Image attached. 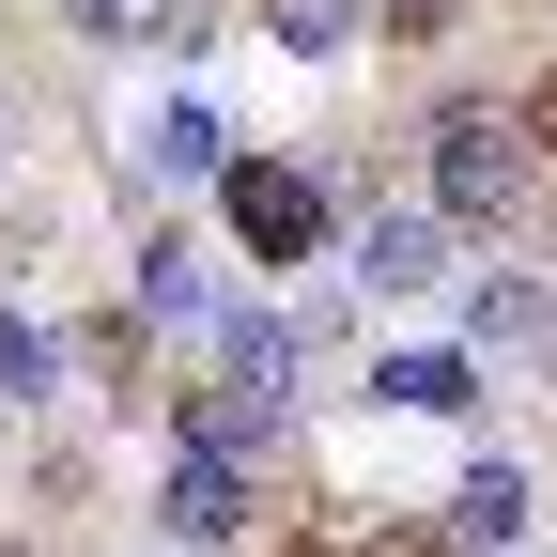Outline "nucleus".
I'll use <instances>...</instances> for the list:
<instances>
[{
	"mask_svg": "<svg viewBox=\"0 0 557 557\" xmlns=\"http://www.w3.org/2000/svg\"><path fill=\"white\" fill-rule=\"evenodd\" d=\"M0 557H32V542H0Z\"/></svg>",
	"mask_w": 557,
	"mask_h": 557,
	"instance_id": "412c9836",
	"label": "nucleus"
},
{
	"mask_svg": "<svg viewBox=\"0 0 557 557\" xmlns=\"http://www.w3.org/2000/svg\"><path fill=\"white\" fill-rule=\"evenodd\" d=\"M218 310H233L218 248H201L186 218H139V248H124V325H139V341H156V325H201V341H218Z\"/></svg>",
	"mask_w": 557,
	"mask_h": 557,
	"instance_id": "39448f33",
	"label": "nucleus"
},
{
	"mask_svg": "<svg viewBox=\"0 0 557 557\" xmlns=\"http://www.w3.org/2000/svg\"><path fill=\"white\" fill-rule=\"evenodd\" d=\"M78 372H94L109 403H139V372H156V341H139L124 310H94V325H78Z\"/></svg>",
	"mask_w": 557,
	"mask_h": 557,
	"instance_id": "ddd939ff",
	"label": "nucleus"
},
{
	"mask_svg": "<svg viewBox=\"0 0 557 557\" xmlns=\"http://www.w3.org/2000/svg\"><path fill=\"white\" fill-rule=\"evenodd\" d=\"M0 263H16V218H0Z\"/></svg>",
	"mask_w": 557,
	"mask_h": 557,
	"instance_id": "aec40b11",
	"label": "nucleus"
},
{
	"mask_svg": "<svg viewBox=\"0 0 557 557\" xmlns=\"http://www.w3.org/2000/svg\"><path fill=\"white\" fill-rule=\"evenodd\" d=\"M218 403L248 418L263 449L295 434V403H310V357H295V325H278L263 295H233V310H218Z\"/></svg>",
	"mask_w": 557,
	"mask_h": 557,
	"instance_id": "20e7f679",
	"label": "nucleus"
},
{
	"mask_svg": "<svg viewBox=\"0 0 557 557\" xmlns=\"http://www.w3.org/2000/svg\"><path fill=\"white\" fill-rule=\"evenodd\" d=\"M0 449H16V403H0Z\"/></svg>",
	"mask_w": 557,
	"mask_h": 557,
	"instance_id": "6ab92c4d",
	"label": "nucleus"
},
{
	"mask_svg": "<svg viewBox=\"0 0 557 557\" xmlns=\"http://www.w3.org/2000/svg\"><path fill=\"white\" fill-rule=\"evenodd\" d=\"M511 124H527V156H557V62H542L527 94H511Z\"/></svg>",
	"mask_w": 557,
	"mask_h": 557,
	"instance_id": "dca6fc26",
	"label": "nucleus"
},
{
	"mask_svg": "<svg viewBox=\"0 0 557 557\" xmlns=\"http://www.w3.org/2000/svg\"><path fill=\"white\" fill-rule=\"evenodd\" d=\"M218 171H233V124L201 109V94L139 124V186H156V201H186V186H218Z\"/></svg>",
	"mask_w": 557,
	"mask_h": 557,
	"instance_id": "1a4fd4ad",
	"label": "nucleus"
},
{
	"mask_svg": "<svg viewBox=\"0 0 557 557\" xmlns=\"http://www.w3.org/2000/svg\"><path fill=\"white\" fill-rule=\"evenodd\" d=\"M78 47H201V0H62Z\"/></svg>",
	"mask_w": 557,
	"mask_h": 557,
	"instance_id": "9d476101",
	"label": "nucleus"
},
{
	"mask_svg": "<svg viewBox=\"0 0 557 557\" xmlns=\"http://www.w3.org/2000/svg\"><path fill=\"white\" fill-rule=\"evenodd\" d=\"M0 171H16V94H0Z\"/></svg>",
	"mask_w": 557,
	"mask_h": 557,
	"instance_id": "a211bd4d",
	"label": "nucleus"
},
{
	"mask_svg": "<svg viewBox=\"0 0 557 557\" xmlns=\"http://www.w3.org/2000/svg\"><path fill=\"white\" fill-rule=\"evenodd\" d=\"M156 527H171V557H233V542L263 527V465L171 449V480H156Z\"/></svg>",
	"mask_w": 557,
	"mask_h": 557,
	"instance_id": "423d86ee",
	"label": "nucleus"
},
{
	"mask_svg": "<svg viewBox=\"0 0 557 557\" xmlns=\"http://www.w3.org/2000/svg\"><path fill=\"white\" fill-rule=\"evenodd\" d=\"M357 557H449V542H434V527H372Z\"/></svg>",
	"mask_w": 557,
	"mask_h": 557,
	"instance_id": "f3484780",
	"label": "nucleus"
},
{
	"mask_svg": "<svg viewBox=\"0 0 557 557\" xmlns=\"http://www.w3.org/2000/svg\"><path fill=\"white\" fill-rule=\"evenodd\" d=\"M47 387H62V341H47L32 310H0V403H16V418H32Z\"/></svg>",
	"mask_w": 557,
	"mask_h": 557,
	"instance_id": "f8f14e48",
	"label": "nucleus"
},
{
	"mask_svg": "<svg viewBox=\"0 0 557 557\" xmlns=\"http://www.w3.org/2000/svg\"><path fill=\"white\" fill-rule=\"evenodd\" d=\"M218 218H233L248 263H341V201H325L310 156H233L218 171Z\"/></svg>",
	"mask_w": 557,
	"mask_h": 557,
	"instance_id": "f03ea898",
	"label": "nucleus"
},
{
	"mask_svg": "<svg viewBox=\"0 0 557 557\" xmlns=\"http://www.w3.org/2000/svg\"><path fill=\"white\" fill-rule=\"evenodd\" d=\"M418 139H434V218L449 233H527L542 218V156H527L511 94H449Z\"/></svg>",
	"mask_w": 557,
	"mask_h": 557,
	"instance_id": "f257e3e1",
	"label": "nucleus"
},
{
	"mask_svg": "<svg viewBox=\"0 0 557 557\" xmlns=\"http://www.w3.org/2000/svg\"><path fill=\"white\" fill-rule=\"evenodd\" d=\"M449 263H465V233L434 201H357V218H341V295H372V310L449 295Z\"/></svg>",
	"mask_w": 557,
	"mask_h": 557,
	"instance_id": "7ed1b4c3",
	"label": "nucleus"
},
{
	"mask_svg": "<svg viewBox=\"0 0 557 557\" xmlns=\"http://www.w3.org/2000/svg\"><path fill=\"white\" fill-rule=\"evenodd\" d=\"M372 387H387V403H403V418H465V403H480V372H465V357H449V341H434V357H387V372H372Z\"/></svg>",
	"mask_w": 557,
	"mask_h": 557,
	"instance_id": "9b49d317",
	"label": "nucleus"
},
{
	"mask_svg": "<svg viewBox=\"0 0 557 557\" xmlns=\"http://www.w3.org/2000/svg\"><path fill=\"white\" fill-rule=\"evenodd\" d=\"M465 372H496V357H557V295H542V263H480L465 278V341H449Z\"/></svg>",
	"mask_w": 557,
	"mask_h": 557,
	"instance_id": "0eeeda50",
	"label": "nucleus"
},
{
	"mask_svg": "<svg viewBox=\"0 0 557 557\" xmlns=\"http://www.w3.org/2000/svg\"><path fill=\"white\" fill-rule=\"evenodd\" d=\"M156 557H171V542H156Z\"/></svg>",
	"mask_w": 557,
	"mask_h": 557,
	"instance_id": "4be33fe9",
	"label": "nucleus"
},
{
	"mask_svg": "<svg viewBox=\"0 0 557 557\" xmlns=\"http://www.w3.org/2000/svg\"><path fill=\"white\" fill-rule=\"evenodd\" d=\"M357 16H372L387 47H449V32H465V0H357Z\"/></svg>",
	"mask_w": 557,
	"mask_h": 557,
	"instance_id": "2eb2a0df",
	"label": "nucleus"
},
{
	"mask_svg": "<svg viewBox=\"0 0 557 557\" xmlns=\"http://www.w3.org/2000/svg\"><path fill=\"white\" fill-rule=\"evenodd\" d=\"M263 32L295 62H341V47H357V0H263Z\"/></svg>",
	"mask_w": 557,
	"mask_h": 557,
	"instance_id": "4468645a",
	"label": "nucleus"
},
{
	"mask_svg": "<svg viewBox=\"0 0 557 557\" xmlns=\"http://www.w3.org/2000/svg\"><path fill=\"white\" fill-rule=\"evenodd\" d=\"M527 527H542V480H527L511 449H480V465H465V496H449V527H434V542H449V557H511Z\"/></svg>",
	"mask_w": 557,
	"mask_h": 557,
	"instance_id": "6e6552de",
	"label": "nucleus"
}]
</instances>
